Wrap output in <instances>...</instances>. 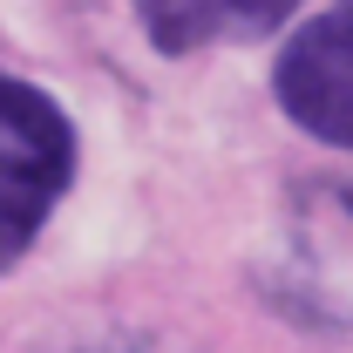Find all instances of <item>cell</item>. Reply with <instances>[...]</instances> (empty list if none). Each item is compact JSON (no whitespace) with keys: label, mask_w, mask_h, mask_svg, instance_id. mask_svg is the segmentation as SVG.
Wrapping results in <instances>:
<instances>
[{"label":"cell","mask_w":353,"mask_h":353,"mask_svg":"<svg viewBox=\"0 0 353 353\" xmlns=\"http://www.w3.org/2000/svg\"><path fill=\"white\" fill-rule=\"evenodd\" d=\"M272 95L306 136L353 150V7L319 14L312 28L285 41L272 68Z\"/></svg>","instance_id":"cell-3"},{"label":"cell","mask_w":353,"mask_h":353,"mask_svg":"<svg viewBox=\"0 0 353 353\" xmlns=\"http://www.w3.org/2000/svg\"><path fill=\"white\" fill-rule=\"evenodd\" d=\"M130 7L157 54H197V48L272 34L299 0H130Z\"/></svg>","instance_id":"cell-4"},{"label":"cell","mask_w":353,"mask_h":353,"mask_svg":"<svg viewBox=\"0 0 353 353\" xmlns=\"http://www.w3.org/2000/svg\"><path fill=\"white\" fill-rule=\"evenodd\" d=\"M265 292L306 326H353V183H312L292 197Z\"/></svg>","instance_id":"cell-2"},{"label":"cell","mask_w":353,"mask_h":353,"mask_svg":"<svg viewBox=\"0 0 353 353\" xmlns=\"http://www.w3.org/2000/svg\"><path fill=\"white\" fill-rule=\"evenodd\" d=\"M75 183V123L48 88L0 75V279Z\"/></svg>","instance_id":"cell-1"}]
</instances>
